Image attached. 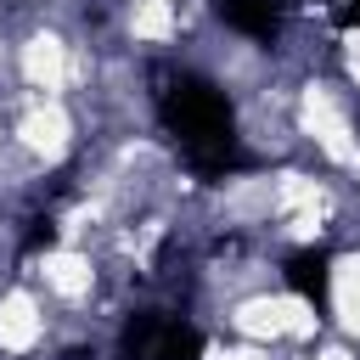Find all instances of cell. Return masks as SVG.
<instances>
[{"label":"cell","mask_w":360,"mask_h":360,"mask_svg":"<svg viewBox=\"0 0 360 360\" xmlns=\"http://www.w3.org/2000/svg\"><path fill=\"white\" fill-rule=\"evenodd\" d=\"M51 304L22 276L0 287V360H34L51 343Z\"/></svg>","instance_id":"obj_1"},{"label":"cell","mask_w":360,"mask_h":360,"mask_svg":"<svg viewBox=\"0 0 360 360\" xmlns=\"http://www.w3.org/2000/svg\"><path fill=\"white\" fill-rule=\"evenodd\" d=\"M326 326L360 343V248H332L326 259Z\"/></svg>","instance_id":"obj_2"}]
</instances>
